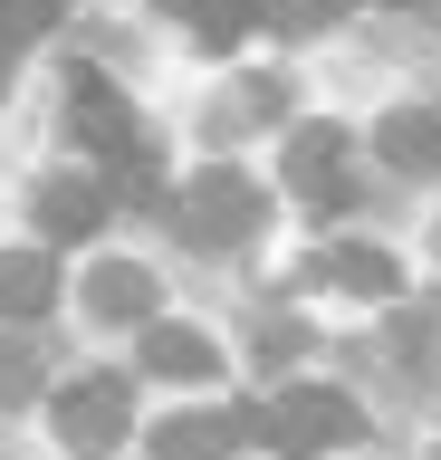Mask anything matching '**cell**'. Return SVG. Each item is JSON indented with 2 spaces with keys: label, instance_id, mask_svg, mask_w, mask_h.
<instances>
[{
  "label": "cell",
  "instance_id": "4",
  "mask_svg": "<svg viewBox=\"0 0 441 460\" xmlns=\"http://www.w3.org/2000/svg\"><path fill=\"white\" fill-rule=\"evenodd\" d=\"M125 422H135V384H125V374H77L58 394V441L77 460H106L125 441Z\"/></svg>",
  "mask_w": 441,
  "mask_h": 460
},
{
  "label": "cell",
  "instance_id": "1",
  "mask_svg": "<svg viewBox=\"0 0 441 460\" xmlns=\"http://www.w3.org/2000/svg\"><path fill=\"white\" fill-rule=\"evenodd\" d=\"M67 115H77V144H87L96 164H106V182H116V192H135V201H154V144H145V125L125 115V96L96 77V67L77 77Z\"/></svg>",
  "mask_w": 441,
  "mask_h": 460
},
{
  "label": "cell",
  "instance_id": "11",
  "mask_svg": "<svg viewBox=\"0 0 441 460\" xmlns=\"http://www.w3.org/2000/svg\"><path fill=\"white\" fill-rule=\"evenodd\" d=\"M96 221H106V192H96V182H77V172H67V182H39V230H49V240H87Z\"/></svg>",
  "mask_w": 441,
  "mask_h": 460
},
{
  "label": "cell",
  "instance_id": "10",
  "mask_svg": "<svg viewBox=\"0 0 441 460\" xmlns=\"http://www.w3.org/2000/svg\"><path fill=\"white\" fill-rule=\"evenodd\" d=\"M326 288H346V297H393L403 288V269H393V250H365V240H336V250L317 259Z\"/></svg>",
  "mask_w": 441,
  "mask_h": 460
},
{
  "label": "cell",
  "instance_id": "9",
  "mask_svg": "<svg viewBox=\"0 0 441 460\" xmlns=\"http://www.w3.org/2000/svg\"><path fill=\"white\" fill-rule=\"evenodd\" d=\"M49 307H58V259L49 250H10L0 259V316L30 326V316H49Z\"/></svg>",
  "mask_w": 441,
  "mask_h": 460
},
{
  "label": "cell",
  "instance_id": "20",
  "mask_svg": "<svg viewBox=\"0 0 441 460\" xmlns=\"http://www.w3.org/2000/svg\"><path fill=\"white\" fill-rule=\"evenodd\" d=\"M173 10H182V0H173Z\"/></svg>",
  "mask_w": 441,
  "mask_h": 460
},
{
  "label": "cell",
  "instance_id": "5",
  "mask_svg": "<svg viewBox=\"0 0 441 460\" xmlns=\"http://www.w3.org/2000/svg\"><path fill=\"white\" fill-rule=\"evenodd\" d=\"M346 154H355V144L336 135V125H297V135H288V192L307 201V211H346V201H355Z\"/></svg>",
  "mask_w": 441,
  "mask_h": 460
},
{
  "label": "cell",
  "instance_id": "13",
  "mask_svg": "<svg viewBox=\"0 0 441 460\" xmlns=\"http://www.w3.org/2000/svg\"><path fill=\"white\" fill-rule=\"evenodd\" d=\"M182 20H192V29H202V39H211V49H231V39H240V29H250V20H260V0H182Z\"/></svg>",
  "mask_w": 441,
  "mask_h": 460
},
{
  "label": "cell",
  "instance_id": "6",
  "mask_svg": "<svg viewBox=\"0 0 441 460\" xmlns=\"http://www.w3.org/2000/svg\"><path fill=\"white\" fill-rule=\"evenodd\" d=\"M87 307L106 316V326H154L163 288H154V269H135V259H96L87 269Z\"/></svg>",
  "mask_w": 441,
  "mask_h": 460
},
{
  "label": "cell",
  "instance_id": "7",
  "mask_svg": "<svg viewBox=\"0 0 441 460\" xmlns=\"http://www.w3.org/2000/svg\"><path fill=\"white\" fill-rule=\"evenodd\" d=\"M375 154L393 172H441V106H393L375 125Z\"/></svg>",
  "mask_w": 441,
  "mask_h": 460
},
{
  "label": "cell",
  "instance_id": "19",
  "mask_svg": "<svg viewBox=\"0 0 441 460\" xmlns=\"http://www.w3.org/2000/svg\"><path fill=\"white\" fill-rule=\"evenodd\" d=\"M393 10H422V0H393Z\"/></svg>",
  "mask_w": 441,
  "mask_h": 460
},
{
  "label": "cell",
  "instance_id": "14",
  "mask_svg": "<svg viewBox=\"0 0 441 460\" xmlns=\"http://www.w3.org/2000/svg\"><path fill=\"white\" fill-rule=\"evenodd\" d=\"M336 10H346V0H260V20H269V29H288V39H317Z\"/></svg>",
  "mask_w": 441,
  "mask_h": 460
},
{
  "label": "cell",
  "instance_id": "15",
  "mask_svg": "<svg viewBox=\"0 0 441 460\" xmlns=\"http://www.w3.org/2000/svg\"><path fill=\"white\" fill-rule=\"evenodd\" d=\"M39 394V365H30V345H0V402H30Z\"/></svg>",
  "mask_w": 441,
  "mask_h": 460
},
{
  "label": "cell",
  "instance_id": "8",
  "mask_svg": "<svg viewBox=\"0 0 441 460\" xmlns=\"http://www.w3.org/2000/svg\"><path fill=\"white\" fill-rule=\"evenodd\" d=\"M231 441H250V412H173V422H154L163 460H221Z\"/></svg>",
  "mask_w": 441,
  "mask_h": 460
},
{
  "label": "cell",
  "instance_id": "18",
  "mask_svg": "<svg viewBox=\"0 0 441 460\" xmlns=\"http://www.w3.org/2000/svg\"><path fill=\"white\" fill-rule=\"evenodd\" d=\"M10 10H20V20H30V29H49V20H58V10H67V0H10Z\"/></svg>",
  "mask_w": 441,
  "mask_h": 460
},
{
  "label": "cell",
  "instance_id": "2",
  "mask_svg": "<svg viewBox=\"0 0 441 460\" xmlns=\"http://www.w3.org/2000/svg\"><path fill=\"white\" fill-rule=\"evenodd\" d=\"M355 431H365V412H355L346 394H326V384H297V394H278V402H250V441H269V451H288V460L336 451Z\"/></svg>",
  "mask_w": 441,
  "mask_h": 460
},
{
  "label": "cell",
  "instance_id": "17",
  "mask_svg": "<svg viewBox=\"0 0 441 460\" xmlns=\"http://www.w3.org/2000/svg\"><path fill=\"white\" fill-rule=\"evenodd\" d=\"M297 345H307V326H278V316H269V326H260V365H288Z\"/></svg>",
  "mask_w": 441,
  "mask_h": 460
},
{
  "label": "cell",
  "instance_id": "3",
  "mask_svg": "<svg viewBox=\"0 0 441 460\" xmlns=\"http://www.w3.org/2000/svg\"><path fill=\"white\" fill-rule=\"evenodd\" d=\"M260 221H269L260 182L231 172V164H211L202 182L182 192V240H192V250H240V240H260Z\"/></svg>",
  "mask_w": 441,
  "mask_h": 460
},
{
  "label": "cell",
  "instance_id": "16",
  "mask_svg": "<svg viewBox=\"0 0 441 460\" xmlns=\"http://www.w3.org/2000/svg\"><path fill=\"white\" fill-rule=\"evenodd\" d=\"M39 29L20 20V10H10V0H0V86H10V67H20V49H30Z\"/></svg>",
  "mask_w": 441,
  "mask_h": 460
},
{
  "label": "cell",
  "instance_id": "12",
  "mask_svg": "<svg viewBox=\"0 0 441 460\" xmlns=\"http://www.w3.org/2000/svg\"><path fill=\"white\" fill-rule=\"evenodd\" d=\"M145 374H163V384H211V336H192V326H145Z\"/></svg>",
  "mask_w": 441,
  "mask_h": 460
}]
</instances>
